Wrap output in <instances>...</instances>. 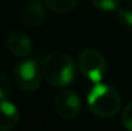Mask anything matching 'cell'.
Listing matches in <instances>:
<instances>
[{"mask_svg": "<svg viewBox=\"0 0 132 131\" xmlns=\"http://www.w3.org/2000/svg\"><path fill=\"white\" fill-rule=\"evenodd\" d=\"M45 6L44 0H31L22 12V22L27 27H39L46 16Z\"/></svg>", "mask_w": 132, "mask_h": 131, "instance_id": "cell-6", "label": "cell"}, {"mask_svg": "<svg viewBox=\"0 0 132 131\" xmlns=\"http://www.w3.org/2000/svg\"><path fill=\"white\" fill-rule=\"evenodd\" d=\"M6 48L13 55L23 58L31 54L32 41L26 34L21 31H14L6 37Z\"/></svg>", "mask_w": 132, "mask_h": 131, "instance_id": "cell-7", "label": "cell"}, {"mask_svg": "<svg viewBox=\"0 0 132 131\" xmlns=\"http://www.w3.org/2000/svg\"><path fill=\"white\" fill-rule=\"evenodd\" d=\"M54 107L56 113L64 120H73L78 116L81 111V99L78 94L73 90H63L60 91L55 100Z\"/></svg>", "mask_w": 132, "mask_h": 131, "instance_id": "cell-5", "label": "cell"}, {"mask_svg": "<svg viewBox=\"0 0 132 131\" xmlns=\"http://www.w3.org/2000/svg\"><path fill=\"white\" fill-rule=\"evenodd\" d=\"M19 121L18 108L8 99L0 100V131L12 130Z\"/></svg>", "mask_w": 132, "mask_h": 131, "instance_id": "cell-8", "label": "cell"}, {"mask_svg": "<svg viewBox=\"0 0 132 131\" xmlns=\"http://www.w3.org/2000/svg\"><path fill=\"white\" fill-rule=\"evenodd\" d=\"M92 5L104 12H114L119 6V0H91Z\"/></svg>", "mask_w": 132, "mask_h": 131, "instance_id": "cell-11", "label": "cell"}, {"mask_svg": "<svg viewBox=\"0 0 132 131\" xmlns=\"http://www.w3.org/2000/svg\"><path fill=\"white\" fill-rule=\"evenodd\" d=\"M46 6L55 13L64 14L75 9L78 0H44Z\"/></svg>", "mask_w": 132, "mask_h": 131, "instance_id": "cell-9", "label": "cell"}, {"mask_svg": "<svg viewBox=\"0 0 132 131\" xmlns=\"http://www.w3.org/2000/svg\"><path fill=\"white\" fill-rule=\"evenodd\" d=\"M78 68L94 84L101 82L106 70L104 55L96 49H85L78 57Z\"/></svg>", "mask_w": 132, "mask_h": 131, "instance_id": "cell-4", "label": "cell"}, {"mask_svg": "<svg viewBox=\"0 0 132 131\" xmlns=\"http://www.w3.org/2000/svg\"><path fill=\"white\" fill-rule=\"evenodd\" d=\"M122 122L127 130L132 131V102L128 103L122 113Z\"/></svg>", "mask_w": 132, "mask_h": 131, "instance_id": "cell-13", "label": "cell"}, {"mask_svg": "<svg viewBox=\"0 0 132 131\" xmlns=\"http://www.w3.org/2000/svg\"><path fill=\"white\" fill-rule=\"evenodd\" d=\"M41 70L45 80L49 84L58 87L73 84L77 76L76 63L69 55L62 51H54L46 55Z\"/></svg>", "mask_w": 132, "mask_h": 131, "instance_id": "cell-1", "label": "cell"}, {"mask_svg": "<svg viewBox=\"0 0 132 131\" xmlns=\"http://www.w3.org/2000/svg\"><path fill=\"white\" fill-rule=\"evenodd\" d=\"M43 70L34 59H24L14 70V82L23 91H36L41 85Z\"/></svg>", "mask_w": 132, "mask_h": 131, "instance_id": "cell-3", "label": "cell"}, {"mask_svg": "<svg viewBox=\"0 0 132 131\" xmlns=\"http://www.w3.org/2000/svg\"><path fill=\"white\" fill-rule=\"evenodd\" d=\"M117 22L126 30H132V10L130 9H117L116 10Z\"/></svg>", "mask_w": 132, "mask_h": 131, "instance_id": "cell-10", "label": "cell"}, {"mask_svg": "<svg viewBox=\"0 0 132 131\" xmlns=\"http://www.w3.org/2000/svg\"><path fill=\"white\" fill-rule=\"evenodd\" d=\"M10 94H12V82L5 73L0 72V100L8 99Z\"/></svg>", "mask_w": 132, "mask_h": 131, "instance_id": "cell-12", "label": "cell"}, {"mask_svg": "<svg viewBox=\"0 0 132 131\" xmlns=\"http://www.w3.org/2000/svg\"><path fill=\"white\" fill-rule=\"evenodd\" d=\"M126 3H127L128 5H131V6H132V0H126Z\"/></svg>", "mask_w": 132, "mask_h": 131, "instance_id": "cell-14", "label": "cell"}, {"mask_svg": "<svg viewBox=\"0 0 132 131\" xmlns=\"http://www.w3.org/2000/svg\"><path fill=\"white\" fill-rule=\"evenodd\" d=\"M121 95L110 85L97 82L90 89L87 95V105L92 114L100 118L113 117L121 109Z\"/></svg>", "mask_w": 132, "mask_h": 131, "instance_id": "cell-2", "label": "cell"}]
</instances>
